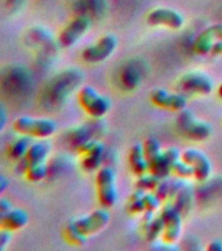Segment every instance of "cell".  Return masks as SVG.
Segmentation results:
<instances>
[{
	"instance_id": "cell-1",
	"label": "cell",
	"mask_w": 222,
	"mask_h": 251,
	"mask_svg": "<svg viewBox=\"0 0 222 251\" xmlns=\"http://www.w3.org/2000/svg\"><path fill=\"white\" fill-rule=\"evenodd\" d=\"M33 78L27 68L21 64L0 67V97L19 101L30 93Z\"/></svg>"
},
{
	"instance_id": "cell-2",
	"label": "cell",
	"mask_w": 222,
	"mask_h": 251,
	"mask_svg": "<svg viewBox=\"0 0 222 251\" xmlns=\"http://www.w3.org/2000/svg\"><path fill=\"white\" fill-rule=\"evenodd\" d=\"M12 128L16 133L26 135L31 139H49L56 132L58 125L50 118H35L21 115L12 123Z\"/></svg>"
},
{
	"instance_id": "cell-3",
	"label": "cell",
	"mask_w": 222,
	"mask_h": 251,
	"mask_svg": "<svg viewBox=\"0 0 222 251\" xmlns=\"http://www.w3.org/2000/svg\"><path fill=\"white\" fill-rule=\"evenodd\" d=\"M96 187H97L98 201L102 208H111L118 201L117 176L111 168L103 166L97 170L96 176Z\"/></svg>"
},
{
	"instance_id": "cell-4",
	"label": "cell",
	"mask_w": 222,
	"mask_h": 251,
	"mask_svg": "<svg viewBox=\"0 0 222 251\" xmlns=\"http://www.w3.org/2000/svg\"><path fill=\"white\" fill-rule=\"evenodd\" d=\"M77 100L82 110L93 118H102L111 109V101L93 86L85 85L78 90Z\"/></svg>"
},
{
	"instance_id": "cell-5",
	"label": "cell",
	"mask_w": 222,
	"mask_h": 251,
	"mask_svg": "<svg viewBox=\"0 0 222 251\" xmlns=\"http://www.w3.org/2000/svg\"><path fill=\"white\" fill-rule=\"evenodd\" d=\"M90 25H92V21L88 16H76L59 31L56 42L62 49H70L74 46L89 31Z\"/></svg>"
},
{
	"instance_id": "cell-6",
	"label": "cell",
	"mask_w": 222,
	"mask_h": 251,
	"mask_svg": "<svg viewBox=\"0 0 222 251\" xmlns=\"http://www.w3.org/2000/svg\"><path fill=\"white\" fill-rule=\"evenodd\" d=\"M178 127L182 131L184 136L194 141L207 140L212 135V127L209 123L199 121L194 115V113L188 110H182L180 115L178 117Z\"/></svg>"
},
{
	"instance_id": "cell-7",
	"label": "cell",
	"mask_w": 222,
	"mask_h": 251,
	"mask_svg": "<svg viewBox=\"0 0 222 251\" xmlns=\"http://www.w3.org/2000/svg\"><path fill=\"white\" fill-rule=\"evenodd\" d=\"M110 223V213L103 209H96L89 215L82 216L78 219H74L70 221V224L84 237H89L92 234H96L98 231H101L103 227L107 226Z\"/></svg>"
},
{
	"instance_id": "cell-8",
	"label": "cell",
	"mask_w": 222,
	"mask_h": 251,
	"mask_svg": "<svg viewBox=\"0 0 222 251\" xmlns=\"http://www.w3.org/2000/svg\"><path fill=\"white\" fill-rule=\"evenodd\" d=\"M118 46V39L111 34L103 35L96 43L86 46L81 52V59L84 62L96 64L105 62L109 59Z\"/></svg>"
},
{
	"instance_id": "cell-9",
	"label": "cell",
	"mask_w": 222,
	"mask_h": 251,
	"mask_svg": "<svg viewBox=\"0 0 222 251\" xmlns=\"http://www.w3.org/2000/svg\"><path fill=\"white\" fill-rule=\"evenodd\" d=\"M147 23L152 26H165L173 30H179L184 25L183 16L173 8H154L147 16Z\"/></svg>"
},
{
	"instance_id": "cell-10",
	"label": "cell",
	"mask_w": 222,
	"mask_h": 251,
	"mask_svg": "<svg viewBox=\"0 0 222 251\" xmlns=\"http://www.w3.org/2000/svg\"><path fill=\"white\" fill-rule=\"evenodd\" d=\"M68 72H62L55 76L41 92V101L45 106H55L60 103L67 96L68 90Z\"/></svg>"
},
{
	"instance_id": "cell-11",
	"label": "cell",
	"mask_w": 222,
	"mask_h": 251,
	"mask_svg": "<svg viewBox=\"0 0 222 251\" xmlns=\"http://www.w3.org/2000/svg\"><path fill=\"white\" fill-rule=\"evenodd\" d=\"M178 86L186 93L207 96L213 90V80L204 72H188L179 78Z\"/></svg>"
},
{
	"instance_id": "cell-12",
	"label": "cell",
	"mask_w": 222,
	"mask_h": 251,
	"mask_svg": "<svg viewBox=\"0 0 222 251\" xmlns=\"http://www.w3.org/2000/svg\"><path fill=\"white\" fill-rule=\"evenodd\" d=\"M182 160L186 161L194 170V178L199 182H205L211 176L212 162L208 156L199 149H186L182 153Z\"/></svg>"
},
{
	"instance_id": "cell-13",
	"label": "cell",
	"mask_w": 222,
	"mask_h": 251,
	"mask_svg": "<svg viewBox=\"0 0 222 251\" xmlns=\"http://www.w3.org/2000/svg\"><path fill=\"white\" fill-rule=\"evenodd\" d=\"M81 154V168L88 173L96 172L102 164L103 147L98 141L86 140L77 147Z\"/></svg>"
},
{
	"instance_id": "cell-14",
	"label": "cell",
	"mask_w": 222,
	"mask_h": 251,
	"mask_svg": "<svg viewBox=\"0 0 222 251\" xmlns=\"http://www.w3.org/2000/svg\"><path fill=\"white\" fill-rule=\"evenodd\" d=\"M150 101L161 109L179 111V113L187 107V97L184 94L172 93L161 88L150 92Z\"/></svg>"
},
{
	"instance_id": "cell-15",
	"label": "cell",
	"mask_w": 222,
	"mask_h": 251,
	"mask_svg": "<svg viewBox=\"0 0 222 251\" xmlns=\"http://www.w3.org/2000/svg\"><path fill=\"white\" fill-rule=\"evenodd\" d=\"M182 158V153L176 148H169L161 151L158 156L149 162V172L156 174L160 178H168L173 172V166L176 161Z\"/></svg>"
},
{
	"instance_id": "cell-16",
	"label": "cell",
	"mask_w": 222,
	"mask_h": 251,
	"mask_svg": "<svg viewBox=\"0 0 222 251\" xmlns=\"http://www.w3.org/2000/svg\"><path fill=\"white\" fill-rule=\"evenodd\" d=\"M222 39V24H213L205 27L195 39L194 50L197 55H208L217 41Z\"/></svg>"
},
{
	"instance_id": "cell-17",
	"label": "cell",
	"mask_w": 222,
	"mask_h": 251,
	"mask_svg": "<svg viewBox=\"0 0 222 251\" xmlns=\"http://www.w3.org/2000/svg\"><path fill=\"white\" fill-rule=\"evenodd\" d=\"M165 219L164 229V239L165 242H175L176 239L179 238L180 229H182V217H180L179 211L173 205H169L160 213Z\"/></svg>"
},
{
	"instance_id": "cell-18",
	"label": "cell",
	"mask_w": 222,
	"mask_h": 251,
	"mask_svg": "<svg viewBox=\"0 0 222 251\" xmlns=\"http://www.w3.org/2000/svg\"><path fill=\"white\" fill-rule=\"evenodd\" d=\"M51 144L46 139H34L29 149H27L24 160L26 162V166L27 165L43 164V162H47V160H49Z\"/></svg>"
},
{
	"instance_id": "cell-19",
	"label": "cell",
	"mask_w": 222,
	"mask_h": 251,
	"mask_svg": "<svg viewBox=\"0 0 222 251\" xmlns=\"http://www.w3.org/2000/svg\"><path fill=\"white\" fill-rule=\"evenodd\" d=\"M27 224H29V213L24 208L13 207L9 213L4 217L3 221L0 223V227L8 229L15 233V231L24 229Z\"/></svg>"
},
{
	"instance_id": "cell-20",
	"label": "cell",
	"mask_w": 222,
	"mask_h": 251,
	"mask_svg": "<svg viewBox=\"0 0 222 251\" xmlns=\"http://www.w3.org/2000/svg\"><path fill=\"white\" fill-rule=\"evenodd\" d=\"M17 136L13 137L9 144L7 145V157L11 161L16 162V161H20L21 158L25 157L27 149L30 147V144L33 143L34 139L26 136V135H20V133H16Z\"/></svg>"
},
{
	"instance_id": "cell-21",
	"label": "cell",
	"mask_w": 222,
	"mask_h": 251,
	"mask_svg": "<svg viewBox=\"0 0 222 251\" xmlns=\"http://www.w3.org/2000/svg\"><path fill=\"white\" fill-rule=\"evenodd\" d=\"M128 162L135 176H143L149 172V164L144 152V145L135 144L129 149Z\"/></svg>"
},
{
	"instance_id": "cell-22",
	"label": "cell",
	"mask_w": 222,
	"mask_h": 251,
	"mask_svg": "<svg viewBox=\"0 0 222 251\" xmlns=\"http://www.w3.org/2000/svg\"><path fill=\"white\" fill-rule=\"evenodd\" d=\"M23 176L27 180V182H30V183L42 182L45 178L49 176V165H47V162L27 165L26 169H25V172H24Z\"/></svg>"
},
{
	"instance_id": "cell-23",
	"label": "cell",
	"mask_w": 222,
	"mask_h": 251,
	"mask_svg": "<svg viewBox=\"0 0 222 251\" xmlns=\"http://www.w3.org/2000/svg\"><path fill=\"white\" fill-rule=\"evenodd\" d=\"M161 179H164V178H160V176H156V174L148 172V174L145 173L143 176H139V179L136 180V187L139 188V190H143V191L156 190V187L158 186Z\"/></svg>"
},
{
	"instance_id": "cell-24",
	"label": "cell",
	"mask_w": 222,
	"mask_h": 251,
	"mask_svg": "<svg viewBox=\"0 0 222 251\" xmlns=\"http://www.w3.org/2000/svg\"><path fill=\"white\" fill-rule=\"evenodd\" d=\"M143 145H144V152L145 156H147V160H148V164L152 160H154V158L161 153L160 141L157 140V139H154V137H149V139H147Z\"/></svg>"
},
{
	"instance_id": "cell-25",
	"label": "cell",
	"mask_w": 222,
	"mask_h": 251,
	"mask_svg": "<svg viewBox=\"0 0 222 251\" xmlns=\"http://www.w3.org/2000/svg\"><path fill=\"white\" fill-rule=\"evenodd\" d=\"M64 238L67 239V242L76 245V246H81L86 242V237L81 235L76 229H74L70 223L67 224V226L64 227Z\"/></svg>"
},
{
	"instance_id": "cell-26",
	"label": "cell",
	"mask_w": 222,
	"mask_h": 251,
	"mask_svg": "<svg viewBox=\"0 0 222 251\" xmlns=\"http://www.w3.org/2000/svg\"><path fill=\"white\" fill-rule=\"evenodd\" d=\"M173 173L178 176L179 178H190V176H194V170L190 165L183 161L182 158L178 160L173 166Z\"/></svg>"
},
{
	"instance_id": "cell-27",
	"label": "cell",
	"mask_w": 222,
	"mask_h": 251,
	"mask_svg": "<svg viewBox=\"0 0 222 251\" xmlns=\"http://www.w3.org/2000/svg\"><path fill=\"white\" fill-rule=\"evenodd\" d=\"M13 238V231L0 227V251L5 250Z\"/></svg>"
},
{
	"instance_id": "cell-28",
	"label": "cell",
	"mask_w": 222,
	"mask_h": 251,
	"mask_svg": "<svg viewBox=\"0 0 222 251\" xmlns=\"http://www.w3.org/2000/svg\"><path fill=\"white\" fill-rule=\"evenodd\" d=\"M15 207L13 203H12V200L7 196H3V198H0V223L3 221V219L5 216L9 213L12 208Z\"/></svg>"
},
{
	"instance_id": "cell-29",
	"label": "cell",
	"mask_w": 222,
	"mask_h": 251,
	"mask_svg": "<svg viewBox=\"0 0 222 251\" xmlns=\"http://www.w3.org/2000/svg\"><path fill=\"white\" fill-rule=\"evenodd\" d=\"M7 123H8V110L3 103H0V133L3 132L4 128H5V126H7Z\"/></svg>"
},
{
	"instance_id": "cell-30",
	"label": "cell",
	"mask_w": 222,
	"mask_h": 251,
	"mask_svg": "<svg viewBox=\"0 0 222 251\" xmlns=\"http://www.w3.org/2000/svg\"><path fill=\"white\" fill-rule=\"evenodd\" d=\"M9 184H11V182H9L7 176H4V174H0V198H3L5 191L9 187Z\"/></svg>"
},
{
	"instance_id": "cell-31",
	"label": "cell",
	"mask_w": 222,
	"mask_h": 251,
	"mask_svg": "<svg viewBox=\"0 0 222 251\" xmlns=\"http://www.w3.org/2000/svg\"><path fill=\"white\" fill-rule=\"evenodd\" d=\"M209 54L213 55V56H219V55H222V39L217 41V42L213 45V47H212V50Z\"/></svg>"
},
{
	"instance_id": "cell-32",
	"label": "cell",
	"mask_w": 222,
	"mask_h": 251,
	"mask_svg": "<svg viewBox=\"0 0 222 251\" xmlns=\"http://www.w3.org/2000/svg\"><path fill=\"white\" fill-rule=\"evenodd\" d=\"M24 0H8V8L11 9V11L16 12L19 11L21 5H23Z\"/></svg>"
},
{
	"instance_id": "cell-33",
	"label": "cell",
	"mask_w": 222,
	"mask_h": 251,
	"mask_svg": "<svg viewBox=\"0 0 222 251\" xmlns=\"http://www.w3.org/2000/svg\"><path fill=\"white\" fill-rule=\"evenodd\" d=\"M208 250L209 251H222V242L221 241H219V239H216V241H213V242L208 245Z\"/></svg>"
},
{
	"instance_id": "cell-34",
	"label": "cell",
	"mask_w": 222,
	"mask_h": 251,
	"mask_svg": "<svg viewBox=\"0 0 222 251\" xmlns=\"http://www.w3.org/2000/svg\"><path fill=\"white\" fill-rule=\"evenodd\" d=\"M217 93H219V97L222 100V82H221V84H220L219 90H217Z\"/></svg>"
}]
</instances>
